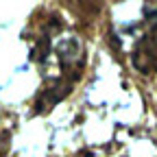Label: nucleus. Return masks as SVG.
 I'll return each instance as SVG.
<instances>
[{
	"label": "nucleus",
	"instance_id": "7ed1b4c3",
	"mask_svg": "<svg viewBox=\"0 0 157 157\" xmlns=\"http://www.w3.org/2000/svg\"><path fill=\"white\" fill-rule=\"evenodd\" d=\"M66 5L76 11L81 17H94L98 11H101L103 0H66Z\"/></svg>",
	"mask_w": 157,
	"mask_h": 157
},
{
	"label": "nucleus",
	"instance_id": "f257e3e1",
	"mask_svg": "<svg viewBox=\"0 0 157 157\" xmlns=\"http://www.w3.org/2000/svg\"><path fill=\"white\" fill-rule=\"evenodd\" d=\"M131 63L142 74L157 72V22L148 26V31L137 39V44L131 52Z\"/></svg>",
	"mask_w": 157,
	"mask_h": 157
},
{
	"label": "nucleus",
	"instance_id": "f03ea898",
	"mask_svg": "<svg viewBox=\"0 0 157 157\" xmlns=\"http://www.w3.org/2000/svg\"><path fill=\"white\" fill-rule=\"evenodd\" d=\"M74 83L76 81H72V78H68V76H59V78H55V81L50 83V85H46L44 90H42V94L37 96V103H35V111H46V109H50V107H55L61 98H66L70 92H72V87H74Z\"/></svg>",
	"mask_w": 157,
	"mask_h": 157
}]
</instances>
